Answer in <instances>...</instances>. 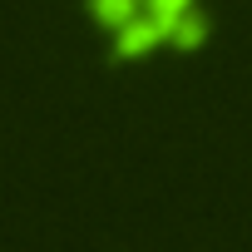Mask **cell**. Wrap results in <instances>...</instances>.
Segmentation results:
<instances>
[{"label": "cell", "instance_id": "obj_1", "mask_svg": "<svg viewBox=\"0 0 252 252\" xmlns=\"http://www.w3.org/2000/svg\"><path fill=\"white\" fill-rule=\"evenodd\" d=\"M144 5V30L149 40H173V45H203L208 40V15L198 0H139Z\"/></svg>", "mask_w": 252, "mask_h": 252}]
</instances>
